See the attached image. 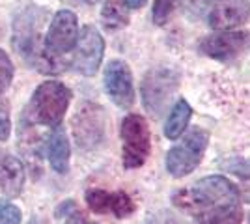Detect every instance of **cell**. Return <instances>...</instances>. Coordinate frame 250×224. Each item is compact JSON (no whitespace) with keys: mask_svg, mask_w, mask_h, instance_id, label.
<instances>
[{"mask_svg":"<svg viewBox=\"0 0 250 224\" xmlns=\"http://www.w3.org/2000/svg\"><path fill=\"white\" fill-rule=\"evenodd\" d=\"M24 180L26 172L21 161L0 149V189L8 196H17L21 194Z\"/></svg>","mask_w":250,"mask_h":224,"instance_id":"5bb4252c","label":"cell"},{"mask_svg":"<svg viewBox=\"0 0 250 224\" xmlns=\"http://www.w3.org/2000/svg\"><path fill=\"white\" fill-rule=\"evenodd\" d=\"M249 178H250V174H249Z\"/></svg>","mask_w":250,"mask_h":224,"instance_id":"83f0119b","label":"cell"},{"mask_svg":"<svg viewBox=\"0 0 250 224\" xmlns=\"http://www.w3.org/2000/svg\"><path fill=\"white\" fill-rule=\"evenodd\" d=\"M209 144V133L202 127H190L179 144L167 153V172L172 178H185L196 170Z\"/></svg>","mask_w":250,"mask_h":224,"instance_id":"5b68a950","label":"cell"},{"mask_svg":"<svg viewBox=\"0 0 250 224\" xmlns=\"http://www.w3.org/2000/svg\"><path fill=\"white\" fill-rule=\"evenodd\" d=\"M67 2H71V4H75V2H79V0H67Z\"/></svg>","mask_w":250,"mask_h":224,"instance_id":"484cf974","label":"cell"},{"mask_svg":"<svg viewBox=\"0 0 250 224\" xmlns=\"http://www.w3.org/2000/svg\"><path fill=\"white\" fill-rule=\"evenodd\" d=\"M71 101V90L63 82L47 81L36 88L30 103L26 107V116L32 123L56 129L62 125L65 110Z\"/></svg>","mask_w":250,"mask_h":224,"instance_id":"3957f363","label":"cell"},{"mask_svg":"<svg viewBox=\"0 0 250 224\" xmlns=\"http://www.w3.org/2000/svg\"><path fill=\"white\" fill-rule=\"evenodd\" d=\"M73 135L81 148H95L104 135V112L95 103H83L73 118Z\"/></svg>","mask_w":250,"mask_h":224,"instance_id":"9c48e42d","label":"cell"},{"mask_svg":"<svg viewBox=\"0 0 250 224\" xmlns=\"http://www.w3.org/2000/svg\"><path fill=\"white\" fill-rule=\"evenodd\" d=\"M104 92L120 108H131L135 103V84L131 67L124 60H110L103 75Z\"/></svg>","mask_w":250,"mask_h":224,"instance_id":"30bf717a","label":"cell"},{"mask_svg":"<svg viewBox=\"0 0 250 224\" xmlns=\"http://www.w3.org/2000/svg\"><path fill=\"white\" fill-rule=\"evenodd\" d=\"M13 47L21 53V56L42 73H60L65 64L58 58H52L47 53L43 36L36 28V11L30 10L22 13L15 22Z\"/></svg>","mask_w":250,"mask_h":224,"instance_id":"7a4b0ae2","label":"cell"},{"mask_svg":"<svg viewBox=\"0 0 250 224\" xmlns=\"http://www.w3.org/2000/svg\"><path fill=\"white\" fill-rule=\"evenodd\" d=\"M129 8L125 0H104L103 10H101V19L106 30H118L124 28L129 22Z\"/></svg>","mask_w":250,"mask_h":224,"instance_id":"e0dca14e","label":"cell"},{"mask_svg":"<svg viewBox=\"0 0 250 224\" xmlns=\"http://www.w3.org/2000/svg\"><path fill=\"white\" fill-rule=\"evenodd\" d=\"M47 155L49 163L58 174H67L69 170V157H71V148H69V140L63 127L52 129L51 137L47 140Z\"/></svg>","mask_w":250,"mask_h":224,"instance_id":"9a60e30c","label":"cell"},{"mask_svg":"<svg viewBox=\"0 0 250 224\" xmlns=\"http://www.w3.org/2000/svg\"><path fill=\"white\" fill-rule=\"evenodd\" d=\"M11 79H13V64H11L10 56L0 49V97L10 88Z\"/></svg>","mask_w":250,"mask_h":224,"instance_id":"d6986e66","label":"cell"},{"mask_svg":"<svg viewBox=\"0 0 250 224\" xmlns=\"http://www.w3.org/2000/svg\"><path fill=\"white\" fill-rule=\"evenodd\" d=\"M88 4H95V2H99V0H86Z\"/></svg>","mask_w":250,"mask_h":224,"instance_id":"d4e9b609","label":"cell"},{"mask_svg":"<svg viewBox=\"0 0 250 224\" xmlns=\"http://www.w3.org/2000/svg\"><path fill=\"white\" fill-rule=\"evenodd\" d=\"M146 2L147 0H125V4H127L129 10H138V8H142Z\"/></svg>","mask_w":250,"mask_h":224,"instance_id":"cb8c5ba5","label":"cell"},{"mask_svg":"<svg viewBox=\"0 0 250 224\" xmlns=\"http://www.w3.org/2000/svg\"><path fill=\"white\" fill-rule=\"evenodd\" d=\"M249 223H250V213H249Z\"/></svg>","mask_w":250,"mask_h":224,"instance_id":"4316f807","label":"cell"},{"mask_svg":"<svg viewBox=\"0 0 250 224\" xmlns=\"http://www.w3.org/2000/svg\"><path fill=\"white\" fill-rule=\"evenodd\" d=\"M147 224H183V223L177 219L176 215L170 213V211H161V213L153 215Z\"/></svg>","mask_w":250,"mask_h":224,"instance_id":"7402d4cb","label":"cell"},{"mask_svg":"<svg viewBox=\"0 0 250 224\" xmlns=\"http://www.w3.org/2000/svg\"><path fill=\"white\" fill-rule=\"evenodd\" d=\"M22 213L15 204L0 200V224H21Z\"/></svg>","mask_w":250,"mask_h":224,"instance_id":"ffe728a7","label":"cell"},{"mask_svg":"<svg viewBox=\"0 0 250 224\" xmlns=\"http://www.w3.org/2000/svg\"><path fill=\"white\" fill-rule=\"evenodd\" d=\"M250 17L249 0H211L208 8V22L220 32H231Z\"/></svg>","mask_w":250,"mask_h":224,"instance_id":"8fae6325","label":"cell"},{"mask_svg":"<svg viewBox=\"0 0 250 224\" xmlns=\"http://www.w3.org/2000/svg\"><path fill=\"white\" fill-rule=\"evenodd\" d=\"M84 198L94 213H112L118 219H127L136 209L131 196L124 191L108 192L103 189H88Z\"/></svg>","mask_w":250,"mask_h":224,"instance_id":"7c38bea8","label":"cell"},{"mask_svg":"<svg viewBox=\"0 0 250 224\" xmlns=\"http://www.w3.org/2000/svg\"><path fill=\"white\" fill-rule=\"evenodd\" d=\"M181 211L192 217V224H241V194L235 183L224 176H208L172 196Z\"/></svg>","mask_w":250,"mask_h":224,"instance_id":"6da1fadb","label":"cell"},{"mask_svg":"<svg viewBox=\"0 0 250 224\" xmlns=\"http://www.w3.org/2000/svg\"><path fill=\"white\" fill-rule=\"evenodd\" d=\"M179 86V73L174 67H151L140 84L144 108L153 118H161Z\"/></svg>","mask_w":250,"mask_h":224,"instance_id":"277c9868","label":"cell"},{"mask_svg":"<svg viewBox=\"0 0 250 224\" xmlns=\"http://www.w3.org/2000/svg\"><path fill=\"white\" fill-rule=\"evenodd\" d=\"M122 157H124V168L133 170L140 168L149 157L151 151V133L146 118L140 114H127L122 122Z\"/></svg>","mask_w":250,"mask_h":224,"instance_id":"8992f818","label":"cell"},{"mask_svg":"<svg viewBox=\"0 0 250 224\" xmlns=\"http://www.w3.org/2000/svg\"><path fill=\"white\" fill-rule=\"evenodd\" d=\"M179 2L181 0H155L153 2V22L159 24V26L167 24L170 15L174 13Z\"/></svg>","mask_w":250,"mask_h":224,"instance_id":"ac0fdd59","label":"cell"},{"mask_svg":"<svg viewBox=\"0 0 250 224\" xmlns=\"http://www.w3.org/2000/svg\"><path fill=\"white\" fill-rule=\"evenodd\" d=\"M247 41H249L247 32H219L213 36H206L200 41L198 49L200 53H204L213 60L228 62L245 49Z\"/></svg>","mask_w":250,"mask_h":224,"instance_id":"4fadbf2b","label":"cell"},{"mask_svg":"<svg viewBox=\"0 0 250 224\" xmlns=\"http://www.w3.org/2000/svg\"><path fill=\"white\" fill-rule=\"evenodd\" d=\"M65 224H97L95 221H90L88 217H84L83 213H71L67 217Z\"/></svg>","mask_w":250,"mask_h":224,"instance_id":"603a6c76","label":"cell"},{"mask_svg":"<svg viewBox=\"0 0 250 224\" xmlns=\"http://www.w3.org/2000/svg\"><path fill=\"white\" fill-rule=\"evenodd\" d=\"M192 116V108L185 99H177L176 105L170 110V116L165 125V137L170 140H177L187 129L188 122Z\"/></svg>","mask_w":250,"mask_h":224,"instance_id":"2e32d148","label":"cell"},{"mask_svg":"<svg viewBox=\"0 0 250 224\" xmlns=\"http://www.w3.org/2000/svg\"><path fill=\"white\" fill-rule=\"evenodd\" d=\"M11 133V122H10V114L6 108H0V142L10 139Z\"/></svg>","mask_w":250,"mask_h":224,"instance_id":"44dd1931","label":"cell"},{"mask_svg":"<svg viewBox=\"0 0 250 224\" xmlns=\"http://www.w3.org/2000/svg\"><path fill=\"white\" fill-rule=\"evenodd\" d=\"M104 54V40L101 32L92 26L86 24L75 45V56H73V67L84 77H94L101 65Z\"/></svg>","mask_w":250,"mask_h":224,"instance_id":"ba28073f","label":"cell"},{"mask_svg":"<svg viewBox=\"0 0 250 224\" xmlns=\"http://www.w3.org/2000/svg\"><path fill=\"white\" fill-rule=\"evenodd\" d=\"M79 40V21L77 15L69 10H60L54 13L47 36L43 38L45 49L52 58H62L63 54L71 53Z\"/></svg>","mask_w":250,"mask_h":224,"instance_id":"52a82bcc","label":"cell"}]
</instances>
